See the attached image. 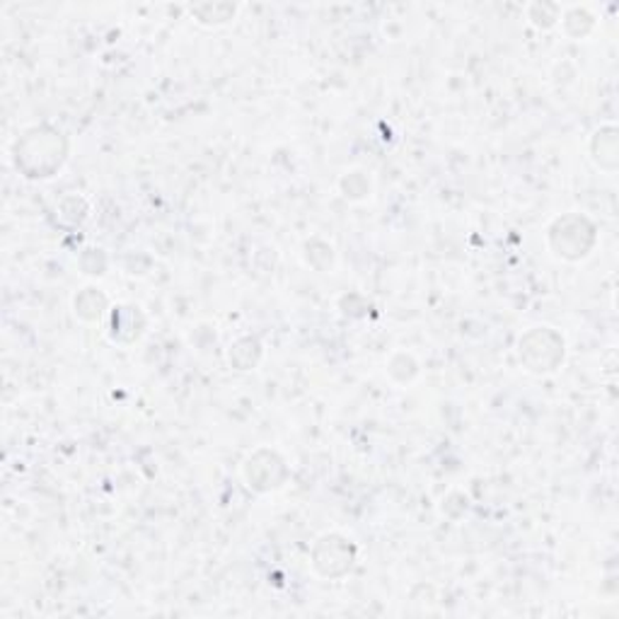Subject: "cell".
I'll return each mask as SVG.
<instances>
[{
  "mask_svg": "<svg viewBox=\"0 0 619 619\" xmlns=\"http://www.w3.org/2000/svg\"><path fill=\"white\" fill-rule=\"evenodd\" d=\"M550 240L560 257L578 259L586 257L588 250L593 247V242H596V230H593L586 218L566 215L554 223Z\"/></svg>",
  "mask_w": 619,
  "mask_h": 619,
  "instance_id": "6da1fadb",
  "label": "cell"
}]
</instances>
